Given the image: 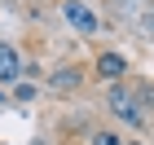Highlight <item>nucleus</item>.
I'll return each mask as SVG.
<instances>
[{
	"label": "nucleus",
	"instance_id": "1",
	"mask_svg": "<svg viewBox=\"0 0 154 145\" xmlns=\"http://www.w3.org/2000/svg\"><path fill=\"white\" fill-rule=\"evenodd\" d=\"M106 106L119 123H128V128H145V110L137 106V92L128 84H106Z\"/></svg>",
	"mask_w": 154,
	"mask_h": 145
},
{
	"label": "nucleus",
	"instance_id": "2",
	"mask_svg": "<svg viewBox=\"0 0 154 145\" xmlns=\"http://www.w3.org/2000/svg\"><path fill=\"white\" fill-rule=\"evenodd\" d=\"M88 75L101 79V84H123V75H128V57L115 53V48H106V53H97V57H93Z\"/></svg>",
	"mask_w": 154,
	"mask_h": 145
},
{
	"label": "nucleus",
	"instance_id": "3",
	"mask_svg": "<svg viewBox=\"0 0 154 145\" xmlns=\"http://www.w3.org/2000/svg\"><path fill=\"white\" fill-rule=\"evenodd\" d=\"M62 13H66V22L79 31V35H97V13L84 5V0H66L62 5Z\"/></svg>",
	"mask_w": 154,
	"mask_h": 145
},
{
	"label": "nucleus",
	"instance_id": "4",
	"mask_svg": "<svg viewBox=\"0 0 154 145\" xmlns=\"http://www.w3.org/2000/svg\"><path fill=\"white\" fill-rule=\"evenodd\" d=\"M18 79H22V53L9 40H0V84H18Z\"/></svg>",
	"mask_w": 154,
	"mask_h": 145
},
{
	"label": "nucleus",
	"instance_id": "5",
	"mask_svg": "<svg viewBox=\"0 0 154 145\" xmlns=\"http://www.w3.org/2000/svg\"><path fill=\"white\" fill-rule=\"evenodd\" d=\"M84 79H88V71H84V66H62V71L48 75V88H53V92H79Z\"/></svg>",
	"mask_w": 154,
	"mask_h": 145
},
{
	"label": "nucleus",
	"instance_id": "6",
	"mask_svg": "<svg viewBox=\"0 0 154 145\" xmlns=\"http://www.w3.org/2000/svg\"><path fill=\"white\" fill-rule=\"evenodd\" d=\"M88 145H128V136H119V132H110V128H101V132H93V141Z\"/></svg>",
	"mask_w": 154,
	"mask_h": 145
},
{
	"label": "nucleus",
	"instance_id": "7",
	"mask_svg": "<svg viewBox=\"0 0 154 145\" xmlns=\"http://www.w3.org/2000/svg\"><path fill=\"white\" fill-rule=\"evenodd\" d=\"M128 145H145V141H128Z\"/></svg>",
	"mask_w": 154,
	"mask_h": 145
}]
</instances>
